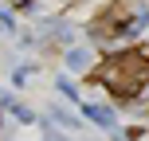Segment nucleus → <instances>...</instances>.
<instances>
[{
    "label": "nucleus",
    "mask_w": 149,
    "mask_h": 141,
    "mask_svg": "<svg viewBox=\"0 0 149 141\" xmlns=\"http://www.w3.org/2000/svg\"><path fill=\"white\" fill-rule=\"evenodd\" d=\"M94 78L110 90L114 98H134L137 90L149 82V59L141 51H122V55H110V59L98 63Z\"/></svg>",
    "instance_id": "obj_1"
},
{
    "label": "nucleus",
    "mask_w": 149,
    "mask_h": 141,
    "mask_svg": "<svg viewBox=\"0 0 149 141\" xmlns=\"http://www.w3.org/2000/svg\"><path fill=\"white\" fill-rule=\"evenodd\" d=\"M82 114H86V122H94V126H102V129H114V110H110V106L86 102V106H82Z\"/></svg>",
    "instance_id": "obj_2"
},
{
    "label": "nucleus",
    "mask_w": 149,
    "mask_h": 141,
    "mask_svg": "<svg viewBox=\"0 0 149 141\" xmlns=\"http://www.w3.org/2000/svg\"><path fill=\"white\" fill-rule=\"evenodd\" d=\"M94 67V51L90 47H71L67 51V71H86Z\"/></svg>",
    "instance_id": "obj_3"
},
{
    "label": "nucleus",
    "mask_w": 149,
    "mask_h": 141,
    "mask_svg": "<svg viewBox=\"0 0 149 141\" xmlns=\"http://www.w3.org/2000/svg\"><path fill=\"white\" fill-rule=\"evenodd\" d=\"M47 122H51V126L55 129H71V133H74V129H79V118H74V114H67V110H59V106H51V114H47Z\"/></svg>",
    "instance_id": "obj_4"
},
{
    "label": "nucleus",
    "mask_w": 149,
    "mask_h": 141,
    "mask_svg": "<svg viewBox=\"0 0 149 141\" xmlns=\"http://www.w3.org/2000/svg\"><path fill=\"white\" fill-rule=\"evenodd\" d=\"M55 90H59L67 102H79V90H74V82H71V78H63V74L55 78Z\"/></svg>",
    "instance_id": "obj_5"
},
{
    "label": "nucleus",
    "mask_w": 149,
    "mask_h": 141,
    "mask_svg": "<svg viewBox=\"0 0 149 141\" xmlns=\"http://www.w3.org/2000/svg\"><path fill=\"white\" fill-rule=\"evenodd\" d=\"M28 74H31V67H16V71H12V82H16V86H24Z\"/></svg>",
    "instance_id": "obj_6"
},
{
    "label": "nucleus",
    "mask_w": 149,
    "mask_h": 141,
    "mask_svg": "<svg viewBox=\"0 0 149 141\" xmlns=\"http://www.w3.org/2000/svg\"><path fill=\"white\" fill-rule=\"evenodd\" d=\"M43 141H71V137H63V133H59V129H55V126H51V129H47V133H43Z\"/></svg>",
    "instance_id": "obj_7"
},
{
    "label": "nucleus",
    "mask_w": 149,
    "mask_h": 141,
    "mask_svg": "<svg viewBox=\"0 0 149 141\" xmlns=\"http://www.w3.org/2000/svg\"><path fill=\"white\" fill-rule=\"evenodd\" d=\"M12 8H24V12H31V0H8Z\"/></svg>",
    "instance_id": "obj_8"
}]
</instances>
